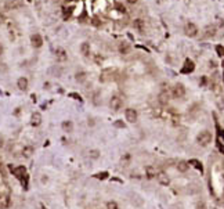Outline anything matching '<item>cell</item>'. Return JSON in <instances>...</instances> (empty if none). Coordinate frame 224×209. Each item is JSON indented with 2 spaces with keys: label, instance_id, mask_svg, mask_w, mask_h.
Instances as JSON below:
<instances>
[{
  "label": "cell",
  "instance_id": "obj_30",
  "mask_svg": "<svg viewBox=\"0 0 224 209\" xmlns=\"http://www.w3.org/2000/svg\"><path fill=\"white\" fill-rule=\"evenodd\" d=\"M69 96H71V97H73V98H75V100H80V96H79V94H76V93H71Z\"/></svg>",
  "mask_w": 224,
  "mask_h": 209
},
{
  "label": "cell",
  "instance_id": "obj_16",
  "mask_svg": "<svg viewBox=\"0 0 224 209\" xmlns=\"http://www.w3.org/2000/svg\"><path fill=\"white\" fill-rule=\"evenodd\" d=\"M129 51H130V46H129V43L122 42V43L119 44V53L120 54H127Z\"/></svg>",
  "mask_w": 224,
  "mask_h": 209
},
{
  "label": "cell",
  "instance_id": "obj_25",
  "mask_svg": "<svg viewBox=\"0 0 224 209\" xmlns=\"http://www.w3.org/2000/svg\"><path fill=\"white\" fill-rule=\"evenodd\" d=\"M89 157L91 159H97V158L100 157V151L98 150H90L89 151Z\"/></svg>",
  "mask_w": 224,
  "mask_h": 209
},
{
  "label": "cell",
  "instance_id": "obj_9",
  "mask_svg": "<svg viewBox=\"0 0 224 209\" xmlns=\"http://www.w3.org/2000/svg\"><path fill=\"white\" fill-rule=\"evenodd\" d=\"M194 69H195V65H194V61H191V60H185L184 67H183L181 72H183V73H190V72H192Z\"/></svg>",
  "mask_w": 224,
  "mask_h": 209
},
{
  "label": "cell",
  "instance_id": "obj_31",
  "mask_svg": "<svg viewBox=\"0 0 224 209\" xmlns=\"http://www.w3.org/2000/svg\"><path fill=\"white\" fill-rule=\"evenodd\" d=\"M196 209H205V204H203V202H199V204L196 205Z\"/></svg>",
  "mask_w": 224,
  "mask_h": 209
},
{
  "label": "cell",
  "instance_id": "obj_4",
  "mask_svg": "<svg viewBox=\"0 0 224 209\" xmlns=\"http://www.w3.org/2000/svg\"><path fill=\"white\" fill-rule=\"evenodd\" d=\"M11 173H13L17 179L22 180V179L26 176V168L25 166H15V168H11Z\"/></svg>",
  "mask_w": 224,
  "mask_h": 209
},
{
  "label": "cell",
  "instance_id": "obj_32",
  "mask_svg": "<svg viewBox=\"0 0 224 209\" xmlns=\"http://www.w3.org/2000/svg\"><path fill=\"white\" fill-rule=\"evenodd\" d=\"M217 51H219V56H224V50L222 47H217Z\"/></svg>",
  "mask_w": 224,
  "mask_h": 209
},
{
  "label": "cell",
  "instance_id": "obj_22",
  "mask_svg": "<svg viewBox=\"0 0 224 209\" xmlns=\"http://www.w3.org/2000/svg\"><path fill=\"white\" fill-rule=\"evenodd\" d=\"M120 162H122L123 166H127L129 162H130V154H125L122 157V159H120Z\"/></svg>",
  "mask_w": 224,
  "mask_h": 209
},
{
  "label": "cell",
  "instance_id": "obj_28",
  "mask_svg": "<svg viewBox=\"0 0 224 209\" xmlns=\"http://www.w3.org/2000/svg\"><path fill=\"white\" fill-rule=\"evenodd\" d=\"M114 125H115V126H116V127H125V123H123L122 121H116Z\"/></svg>",
  "mask_w": 224,
  "mask_h": 209
},
{
  "label": "cell",
  "instance_id": "obj_29",
  "mask_svg": "<svg viewBox=\"0 0 224 209\" xmlns=\"http://www.w3.org/2000/svg\"><path fill=\"white\" fill-rule=\"evenodd\" d=\"M116 7H118V10H119L120 13H125V11H126V8L123 7V6H120V4H116Z\"/></svg>",
  "mask_w": 224,
  "mask_h": 209
},
{
  "label": "cell",
  "instance_id": "obj_24",
  "mask_svg": "<svg viewBox=\"0 0 224 209\" xmlns=\"http://www.w3.org/2000/svg\"><path fill=\"white\" fill-rule=\"evenodd\" d=\"M214 35H216V28H214V26H212V28H208V29H206V33H205L206 38L214 36Z\"/></svg>",
  "mask_w": 224,
  "mask_h": 209
},
{
  "label": "cell",
  "instance_id": "obj_12",
  "mask_svg": "<svg viewBox=\"0 0 224 209\" xmlns=\"http://www.w3.org/2000/svg\"><path fill=\"white\" fill-rule=\"evenodd\" d=\"M157 169L154 168V166H145V176H147V179H154V177H157Z\"/></svg>",
  "mask_w": 224,
  "mask_h": 209
},
{
  "label": "cell",
  "instance_id": "obj_5",
  "mask_svg": "<svg viewBox=\"0 0 224 209\" xmlns=\"http://www.w3.org/2000/svg\"><path fill=\"white\" fill-rule=\"evenodd\" d=\"M125 116H126V121H127L129 123H134V122L137 121V111L133 108H127L125 111Z\"/></svg>",
  "mask_w": 224,
  "mask_h": 209
},
{
  "label": "cell",
  "instance_id": "obj_26",
  "mask_svg": "<svg viewBox=\"0 0 224 209\" xmlns=\"http://www.w3.org/2000/svg\"><path fill=\"white\" fill-rule=\"evenodd\" d=\"M75 79L78 80V82H84V80H86V73L84 72H78Z\"/></svg>",
  "mask_w": 224,
  "mask_h": 209
},
{
  "label": "cell",
  "instance_id": "obj_15",
  "mask_svg": "<svg viewBox=\"0 0 224 209\" xmlns=\"http://www.w3.org/2000/svg\"><path fill=\"white\" fill-rule=\"evenodd\" d=\"M17 86H18L19 90H26L28 89V79L26 78H19L18 82H17Z\"/></svg>",
  "mask_w": 224,
  "mask_h": 209
},
{
  "label": "cell",
  "instance_id": "obj_11",
  "mask_svg": "<svg viewBox=\"0 0 224 209\" xmlns=\"http://www.w3.org/2000/svg\"><path fill=\"white\" fill-rule=\"evenodd\" d=\"M133 28L134 29H137L138 32H141V33H143L144 32V29H145V24H144V21L143 20H134L133 21Z\"/></svg>",
  "mask_w": 224,
  "mask_h": 209
},
{
  "label": "cell",
  "instance_id": "obj_17",
  "mask_svg": "<svg viewBox=\"0 0 224 209\" xmlns=\"http://www.w3.org/2000/svg\"><path fill=\"white\" fill-rule=\"evenodd\" d=\"M33 152H35V148L32 147V145H26V147H24V150H22V155L26 158H29V157L33 155Z\"/></svg>",
  "mask_w": 224,
  "mask_h": 209
},
{
  "label": "cell",
  "instance_id": "obj_6",
  "mask_svg": "<svg viewBox=\"0 0 224 209\" xmlns=\"http://www.w3.org/2000/svg\"><path fill=\"white\" fill-rule=\"evenodd\" d=\"M185 33L188 35V36H196V33H198V28H196L195 24L192 22H188L187 25H185Z\"/></svg>",
  "mask_w": 224,
  "mask_h": 209
},
{
  "label": "cell",
  "instance_id": "obj_8",
  "mask_svg": "<svg viewBox=\"0 0 224 209\" xmlns=\"http://www.w3.org/2000/svg\"><path fill=\"white\" fill-rule=\"evenodd\" d=\"M31 43H32V46L33 47H42V44H43V38L40 36L39 33H35V35H32L31 36Z\"/></svg>",
  "mask_w": 224,
  "mask_h": 209
},
{
  "label": "cell",
  "instance_id": "obj_33",
  "mask_svg": "<svg viewBox=\"0 0 224 209\" xmlns=\"http://www.w3.org/2000/svg\"><path fill=\"white\" fill-rule=\"evenodd\" d=\"M127 3H130V4H134V3H137V0H127Z\"/></svg>",
  "mask_w": 224,
  "mask_h": 209
},
{
  "label": "cell",
  "instance_id": "obj_20",
  "mask_svg": "<svg viewBox=\"0 0 224 209\" xmlns=\"http://www.w3.org/2000/svg\"><path fill=\"white\" fill-rule=\"evenodd\" d=\"M80 51H82V54H83L84 57H87V56L90 54V43H87V42L82 43V46H80Z\"/></svg>",
  "mask_w": 224,
  "mask_h": 209
},
{
  "label": "cell",
  "instance_id": "obj_13",
  "mask_svg": "<svg viewBox=\"0 0 224 209\" xmlns=\"http://www.w3.org/2000/svg\"><path fill=\"white\" fill-rule=\"evenodd\" d=\"M31 122L33 126H39V125L42 123V115H40V112H33L32 118H31Z\"/></svg>",
  "mask_w": 224,
  "mask_h": 209
},
{
  "label": "cell",
  "instance_id": "obj_2",
  "mask_svg": "<svg viewBox=\"0 0 224 209\" xmlns=\"http://www.w3.org/2000/svg\"><path fill=\"white\" fill-rule=\"evenodd\" d=\"M184 94H185V87L181 83H177V85H174L172 87V96L174 98H181L184 97Z\"/></svg>",
  "mask_w": 224,
  "mask_h": 209
},
{
  "label": "cell",
  "instance_id": "obj_23",
  "mask_svg": "<svg viewBox=\"0 0 224 209\" xmlns=\"http://www.w3.org/2000/svg\"><path fill=\"white\" fill-rule=\"evenodd\" d=\"M108 176H110V175H108V172H101V173H96V175H94V177L100 179V180H105Z\"/></svg>",
  "mask_w": 224,
  "mask_h": 209
},
{
  "label": "cell",
  "instance_id": "obj_14",
  "mask_svg": "<svg viewBox=\"0 0 224 209\" xmlns=\"http://www.w3.org/2000/svg\"><path fill=\"white\" fill-rule=\"evenodd\" d=\"M61 127H62V130L64 132H67V133H71L73 130V123L71 121H64L62 123H61Z\"/></svg>",
  "mask_w": 224,
  "mask_h": 209
},
{
  "label": "cell",
  "instance_id": "obj_27",
  "mask_svg": "<svg viewBox=\"0 0 224 209\" xmlns=\"http://www.w3.org/2000/svg\"><path fill=\"white\" fill-rule=\"evenodd\" d=\"M107 209H118V204L115 201L107 202Z\"/></svg>",
  "mask_w": 224,
  "mask_h": 209
},
{
  "label": "cell",
  "instance_id": "obj_1",
  "mask_svg": "<svg viewBox=\"0 0 224 209\" xmlns=\"http://www.w3.org/2000/svg\"><path fill=\"white\" fill-rule=\"evenodd\" d=\"M212 141V133L209 132V130H203L196 136V143H198L199 145H202V147H206V145H209Z\"/></svg>",
  "mask_w": 224,
  "mask_h": 209
},
{
  "label": "cell",
  "instance_id": "obj_21",
  "mask_svg": "<svg viewBox=\"0 0 224 209\" xmlns=\"http://www.w3.org/2000/svg\"><path fill=\"white\" fill-rule=\"evenodd\" d=\"M159 101H161L162 104H167V101H169V93H161L159 94Z\"/></svg>",
  "mask_w": 224,
  "mask_h": 209
},
{
  "label": "cell",
  "instance_id": "obj_3",
  "mask_svg": "<svg viewBox=\"0 0 224 209\" xmlns=\"http://www.w3.org/2000/svg\"><path fill=\"white\" fill-rule=\"evenodd\" d=\"M110 107H111V109H114V111H119V109L123 107V100L119 97V96H114L110 101Z\"/></svg>",
  "mask_w": 224,
  "mask_h": 209
},
{
  "label": "cell",
  "instance_id": "obj_7",
  "mask_svg": "<svg viewBox=\"0 0 224 209\" xmlns=\"http://www.w3.org/2000/svg\"><path fill=\"white\" fill-rule=\"evenodd\" d=\"M157 179H158V181L162 184V186H169V183H170L169 176H167L165 172H158L157 173Z\"/></svg>",
  "mask_w": 224,
  "mask_h": 209
},
{
  "label": "cell",
  "instance_id": "obj_10",
  "mask_svg": "<svg viewBox=\"0 0 224 209\" xmlns=\"http://www.w3.org/2000/svg\"><path fill=\"white\" fill-rule=\"evenodd\" d=\"M55 58H57V61H60V62L67 61V60H68L67 51L64 49H57V50H55Z\"/></svg>",
  "mask_w": 224,
  "mask_h": 209
},
{
  "label": "cell",
  "instance_id": "obj_19",
  "mask_svg": "<svg viewBox=\"0 0 224 209\" xmlns=\"http://www.w3.org/2000/svg\"><path fill=\"white\" fill-rule=\"evenodd\" d=\"M188 168H190V165H188V162H185V161H180V162L177 163V171L179 172L185 173L188 171Z\"/></svg>",
  "mask_w": 224,
  "mask_h": 209
},
{
  "label": "cell",
  "instance_id": "obj_34",
  "mask_svg": "<svg viewBox=\"0 0 224 209\" xmlns=\"http://www.w3.org/2000/svg\"><path fill=\"white\" fill-rule=\"evenodd\" d=\"M2 53H3V46L0 44V54H2Z\"/></svg>",
  "mask_w": 224,
  "mask_h": 209
},
{
  "label": "cell",
  "instance_id": "obj_18",
  "mask_svg": "<svg viewBox=\"0 0 224 209\" xmlns=\"http://www.w3.org/2000/svg\"><path fill=\"white\" fill-rule=\"evenodd\" d=\"M188 165H192L195 169H198L199 172H203V166H202V163H201V161H198V159H190V162H188Z\"/></svg>",
  "mask_w": 224,
  "mask_h": 209
}]
</instances>
